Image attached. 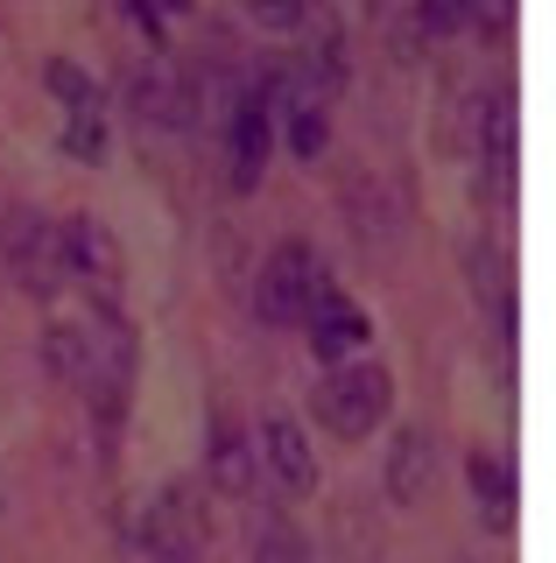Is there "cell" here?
<instances>
[{
    "instance_id": "30bf717a",
    "label": "cell",
    "mask_w": 556,
    "mask_h": 563,
    "mask_svg": "<svg viewBox=\"0 0 556 563\" xmlns=\"http://www.w3.org/2000/svg\"><path fill=\"white\" fill-rule=\"evenodd\" d=\"M430 472H437V437L423 422H402L388 444V500L394 507H415L430 493Z\"/></svg>"
},
{
    "instance_id": "5bb4252c",
    "label": "cell",
    "mask_w": 556,
    "mask_h": 563,
    "mask_svg": "<svg viewBox=\"0 0 556 563\" xmlns=\"http://www.w3.org/2000/svg\"><path fill=\"white\" fill-rule=\"evenodd\" d=\"M275 128H282V141H289V155H324V141H332V106L324 99H289L282 113H275Z\"/></svg>"
},
{
    "instance_id": "5b68a950",
    "label": "cell",
    "mask_w": 556,
    "mask_h": 563,
    "mask_svg": "<svg viewBox=\"0 0 556 563\" xmlns=\"http://www.w3.org/2000/svg\"><path fill=\"white\" fill-rule=\"evenodd\" d=\"M268 148H275V106L240 78L233 106H225V184H233L240 198L260 190V176H268Z\"/></svg>"
},
{
    "instance_id": "9a60e30c",
    "label": "cell",
    "mask_w": 556,
    "mask_h": 563,
    "mask_svg": "<svg viewBox=\"0 0 556 563\" xmlns=\"http://www.w3.org/2000/svg\"><path fill=\"white\" fill-rule=\"evenodd\" d=\"M43 85H49V92H57L64 106H71V113H78V106H107L99 78H92V70H78L71 57H49V64H43Z\"/></svg>"
},
{
    "instance_id": "52a82bcc",
    "label": "cell",
    "mask_w": 556,
    "mask_h": 563,
    "mask_svg": "<svg viewBox=\"0 0 556 563\" xmlns=\"http://www.w3.org/2000/svg\"><path fill=\"white\" fill-rule=\"evenodd\" d=\"M260 472L275 479V493H289V500H303V493H318V457H310V437H303V422L297 416H282L275 409L268 422H260Z\"/></svg>"
},
{
    "instance_id": "8fae6325",
    "label": "cell",
    "mask_w": 556,
    "mask_h": 563,
    "mask_svg": "<svg viewBox=\"0 0 556 563\" xmlns=\"http://www.w3.org/2000/svg\"><path fill=\"white\" fill-rule=\"evenodd\" d=\"M204 472L225 500H254V479H260V457H254V437L240 430L233 416L212 422V451H204Z\"/></svg>"
},
{
    "instance_id": "7a4b0ae2",
    "label": "cell",
    "mask_w": 556,
    "mask_h": 563,
    "mask_svg": "<svg viewBox=\"0 0 556 563\" xmlns=\"http://www.w3.org/2000/svg\"><path fill=\"white\" fill-rule=\"evenodd\" d=\"M0 268L22 296H36V303H57L64 296V254H57V219H49L43 205L14 198L0 211Z\"/></svg>"
},
{
    "instance_id": "7c38bea8",
    "label": "cell",
    "mask_w": 556,
    "mask_h": 563,
    "mask_svg": "<svg viewBox=\"0 0 556 563\" xmlns=\"http://www.w3.org/2000/svg\"><path fill=\"white\" fill-rule=\"evenodd\" d=\"M465 486H472L479 515L493 521V528H508V521H514L521 479H514V457H508V451H472V457H465Z\"/></svg>"
},
{
    "instance_id": "2e32d148",
    "label": "cell",
    "mask_w": 556,
    "mask_h": 563,
    "mask_svg": "<svg viewBox=\"0 0 556 563\" xmlns=\"http://www.w3.org/2000/svg\"><path fill=\"white\" fill-rule=\"evenodd\" d=\"M409 29L415 35H458V29H472V0H415Z\"/></svg>"
},
{
    "instance_id": "ba28073f",
    "label": "cell",
    "mask_w": 556,
    "mask_h": 563,
    "mask_svg": "<svg viewBox=\"0 0 556 563\" xmlns=\"http://www.w3.org/2000/svg\"><path fill=\"white\" fill-rule=\"evenodd\" d=\"M142 550L155 563H198L204 521L190 515V486H163V493H155V507L142 515Z\"/></svg>"
},
{
    "instance_id": "277c9868",
    "label": "cell",
    "mask_w": 556,
    "mask_h": 563,
    "mask_svg": "<svg viewBox=\"0 0 556 563\" xmlns=\"http://www.w3.org/2000/svg\"><path fill=\"white\" fill-rule=\"evenodd\" d=\"M57 254H64V282H85L92 310H120V275H127V261H120V240L107 233V219L71 211V219L57 225Z\"/></svg>"
},
{
    "instance_id": "ac0fdd59",
    "label": "cell",
    "mask_w": 556,
    "mask_h": 563,
    "mask_svg": "<svg viewBox=\"0 0 556 563\" xmlns=\"http://www.w3.org/2000/svg\"><path fill=\"white\" fill-rule=\"evenodd\" d=\"M374 8H388V0H367V14H374Z\"/></svg>"
},
{
    "instance_id": "e0dca14e",
    "label": "cell",
    "mask_w": 556,
    "mask_h": 563,
    "mask_svg": "<svg viewBox=\"0 0 556 563\" xmlns=\"http://www.w3.org/2000/svg\"><path fill=\"white\" fill-rule=\"evenodd\" d=\"M240 8H247L260 29H275V35H297V29H303V14H310V0H240Z\"/></svg>"
},
{
    "instance_id": "6da1fadb",
    "label": "cell",
    "mask_w": 556,
    "mask_h": 563,
    "mask_svg": "<svg viewBox=\"0 0 556 563\" xmlns=\"http://www.w3.org/2000/svg\"><path fill=\"white\" fill-rule=\"evenodd\" d=\"M388 409H394V374H388L380 360L324 366V380L310 387V416H318L332 437H345V444L374 437L380 422H388Z\"/></svg>"
},
{
    "instance_id": "9c48e42d",
    "label": "cell",
    "mask_w": 556,
    "mask_h": 563,
    "mask_svg": "<svg viewBox=\"0 0 556 563\" xmlns=\"http://www.w3.org/2000/svg\"><path fill=\"white\" fill-rule=\"evenodd\" d=\"M472 148H479L486 176L508 190L514 184V85L508 78H493L486 92H472Z\"/></svg>"
},
{
    "instance_id": "8992f818",
    "label": "cell",
    "mask_w": 556,
    "mask_h": 563,
    "mask_svg": "<svg viewBox=\"0 0 556 563\" xmlns=\"http://www.w3.org/2000/svg\"><path fill=\"white\" fill-rule=\"evenodd\" d=\"M303 324H310V352H318L324 366L367 360V345H374V317L359 310V303H353V296H345V289H332V282H324V289L310 296Z\"/></svg>"
},
{
    "instance_id": "4fadbf2b",
    "label": "cell",
    "mask_w": 556,
    "mask_h": 563,
    "mask_svg": "<svg viewBox=\"0 0 556 563\" xmlns=\"http://www.w3.org/2000/svg\"><path fill=\"white\" fill-rule=\"evenodd\" d=\"M247 542H254V563H310V542L297 536V521H289L275 500H254Z\"/></svg>"
},
{
    "instance_id": "3957f363",
    "label": "cell",
    "mask_w": 556,
    "mask_h": 563,
    "mask_svg": "<svg viewBox=\"0 0 556 563\" xmlns=\"http://www.w3.org/2000/svg\"><path fill=\"white\" fill-rule=\"evenodd\" d=\"M324 261H318V246L310 240H282L268 261H260V275H254V310H260V324H303V310H310V296L324 289Z\"/></svg>"
}]
</instances>
